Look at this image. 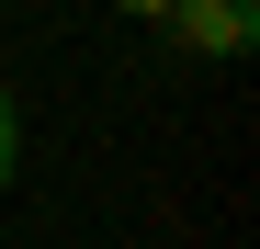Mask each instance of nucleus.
Segmentation results:
<instances>
[{
  "label": "nucleus",
  "instance_id": "nucleus-2",
  "mask_svg": "<svg viewBox=\"0 0 260 249\" xmlns=\"http://www.w3.org/2000/svg\"><path fill=\"white\" fill-rule=\"evenodd\" d=\"M23 170V102H12V79H0V181Z\"/></svg>",
  "mask_w": 260,
  "mask_h": 249
},
{
  "label": "nucleus",
  "instance_id": "nucleus-3",
  "mask_svg": "<svg viewBox=\"0 0 260 249\" xmlns=\"http://www.w3.org/2000/svg\"><path fill=\"white\" fill-rule=\"evenodd\" d=\"M113 12H124V23H158V0H113Z\"/></svg>",
  "mask_w": 260,
  "mask_h": 249
},
{
  "label": "nucleus",
  "instance_id": "nucleus-1",
  "mask_svg": "<svg viewBox=\"0 0 260 249\" xmlns=\"http://www.w3.org/2000/svg\"><path fill=\"white\" fill-rule=\"evenodd\" d=\"M158 34L181 57H249L260 46V0H158Z\"/></svg>",
  "mask_w": 260,
  "mask_h": 249
}]
</instances>
